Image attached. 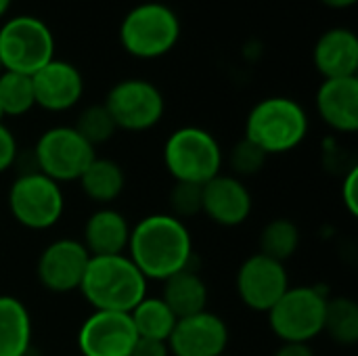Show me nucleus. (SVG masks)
<instances>
[{"label":"nucleus","mask_w":358,"mask_h":356,"mask_svg":"<svg viewBox=\"0 0 358 356\" xmlns=\"http://www.w3.org/2000/svg\"><path fill=\"white\" fill-rule=\"evenodd\" d=\"M254 210V199L245 183L233 174H218L203 185L201 214L218 227H241Z\"/></svg>","instance_id":"dca6fc26"},{"label":"nucleus","mask_w":358,"mask_h":356,"mask_svg":"<svg viewBox=\"0 0 358 356\" xmlns=\"http://www.w3.org/2000/svg\"><path fill=\"white\" fill-rule=\"evenodd\" d=\"M319 118L338 134L358 130V78L323 80L315 97Z\"/></svg>","instance_id":"f3484780"},{"label":"nucleus","mask_w":358,"mask_h":356,"mask_svg":"<svg viewBox=\"0 0 358 356\" xmlns=\"http://www.w3.org/2000/svg\"><path fill=\"white\" fill-rule=\"evenodd\" d=\"M78 183H80L82 193L90 201L103 208V206L113 204L124 193L126 174H124V168L115 159L94 157L88 164V168L82 172V176L78 178Z\"/></svg>","instance_id":"4be33fe9"},{"label":"nucleus","mask_w":358,"mask_h":356,"mask_svg":"<svg viewBox=\"0 0 358 356\" xmlns=\"http://www.w3.org/2000/svg\"><path fill=\"white\" fill-rule=\"evenodd\" d=\"M128 315L138 338L162 340V342H168L178 321L162 298H151V296L143 298Z\"/></svg>","instance_id":"5701e85b"},{"label":"nucleus","mask_w":358,"mask_h":356,"mask_svg":"<svg viewBox=\"0 0 358 356\" xmlns=\"http://www.w3.org/2000/svg\"><path fill=\"white\" fill-rule=\"evenodd\" d=\"M103 105L111 113L117 130L126 132H147L155 128L166 113L162 90L143 78H126L113 84Z\"/></svg>","instance_id":"1a4fd4ad"},{"label":"nucleus","mask_w":358,"mask_h":356,"mask_svg":"<svg viewBox=\"0 0 358 356\" xmlns=\"http://www.w3.org/2000/svg\"><path fill=\"white\" fill-rule=\"evenodd\" d=\"M130 356H170V348H168V342L138 338Z\"/></svg>","instance_id":"2f4dec72"},{"label":"nucleus","mask_w":358,"mask_h":356,"mask_svg":"<svg viewBox=\"0 0 358 356\" xmlns=\"http://www.w3.org/2000/svg\"><path fill=\"white\" fill-rule=\"evenodd\" d=\"M268 155L256 147L254 143H250L245 136L241 141H237L229 153V166H231V174L237 176V178H248V176H254L258 174L264 164H266Z\"/></svg>","instance_id":"c85d7f7f"},{"label":"nucleus","mask_w":358,"mask_h":356,"mask_svg":"<svg viewBox=\"0 0 358 356\" xmlns=\"http://www.w3.org/2000/svg\"><path fill=\"white\" fill-rule=\"evenodd\" d=\"M273 356H315L310 344H281Z\"/></svg>","instance_id":"473e14b6"},{"label":"nucleus","mask_w":358,"mask_h":356,"mask_svg":"<svg viewBox=\"0 0 358 356\" xmlns=\"http://www.w3.org/2000/svg\"><path fill=\"white\" fill-rule=\"evenodd\" d=\"M0 71H2V65H0Z\"/></svg>","instance_id":"e433bc0d"},{"label":"nucleus","mask_w":358,"mask_h":356,"mask_svg":"<svg viewBox=\"0 0 358 356\" xmlns=\"http://www.w3.org/2000/svg\"><path fill=\"white\" fill-rule=\"evenodd\" d=\"M222 164L218 138L199 126L176 128L164 145V166L174 183L206 185L222 172Z\"/></svg>","instance_id":"39448f33"},{"label":"nucleus","mask_w":358,"mask_h":356,"mask_svg":"<svg viewBox=\"0 0 358 356\" xmlns=\"http://www.w3.org/2000/svg\"><path fill=\"white\" fill-rule=\"evenodd\" d=\"M0 107L4 118H19L36 107L31 76L0 71Z\"/></svg>","instance_id":"a878e982"},{"label":"nucleus","mask_w":358,"mask_h":356,"mask_svg":"<svg viewBox=\"0 0 358 356\" xmlns=\"http://www.w3.org/2000/svg\"><path fill=\"white\" fill-rule=\"evenodd\" d=\"M55 59V34L34 15H17L0 27V65L4 71L34 76Z\"/></svg>","instance_id":"0eeeda50"},{"label":"nucleus","mask_w":358,"mask_h":356,"mask_svg":"<svg viewBox=\"0 0 358 356\" xmlns=\"http://www.w3.org/2000/svg\"><path fill=\"white\" fill-rule=\"evenodd\" d=\"M31 350V317L15 296H0V356H27Z\"/></svg>","instance_id":"412c9836"},{"label":"nucleus","mask_w":358,"mask_h":356,"mask_svg":"<svg viewBox=\"0 0 358 356\" xmlns=\"http://www.w3.org/2000/svg\"><path fill=\"white\" fill-rule=\"evenodd\" d=\"M313 61L323 80L355 78L358 71V36L348 27L323 31L315 44Z\"/></svg>","instance_id":"a211bd4d"},{"label":"nucleus","mask_w":358,"mask_h":356,"mask_svg":"<svg viewBox=\"0 0 358 356\" xmlns=\"http://www.w3.org/2000/svg\"><path fill=\"white\" fill-rule=\"evenodd\" d=\"M308 128V113L296 99L266 97L250 109L245 138L266 155H283L304 143Z\"/></svg>","instance_id":"7ed1b4c3"},{"label":"nucleus","mask_w":358,"mask_h":356,"mask_svg":"<svg viewBox=\"0 0 358 356\" xmlns=\"http://www.w3.org/2000/svg\"><path fill=\"white\" fill-rule=\"evenodd\" d=\"M13 220L27 231L52 229L65 212V195L59 183L42 172L17 174L6 195Z\"/></svg>","instance_id":"6e6552de"},{"label":"nucleus","mask_w":358,"mask_h":356,"mask_svg":"<svg viewBox=\"0 0 358 356\" xmlns=\"http://www.w3.org/2000/svg\"><path fill=\"white\" fill-rule=\"evenodd\" d=\"M130 229L120 210L103 206L86 218L80 241L90 256H120L128 250Z\"/></svg>","instance_id":"6ab92c4d"},{"label":"nucleus","mask_w":358,"mask_h":356,"mask_svg":"<svg viewBox=\"0 0 358 356\" xmlns=\"http://www.w3.org/2000/svg\"><path fill=\"white\" fill-rule=\"evenodd\" d=\"M2 120H4V113H2V107H0V124H4Z\"/></svg>","instance_id":"c9c22d12"},{"label":"nucleus","mask_w":358,"mask_h":356,"mask_svg":"<svg viewBox=\"0 0 358 356\" xmlns=\"http://www.w3.org/2000/svg\"><path fill=\"white\" fill-rule=\"evenodd\" d=\"M73 128L92 147H99V145L111 141L113 134L117 132V126H115L111 113L107 111V107L103 103H94V105L84 107L78 113Z\"/></svg>","instance_id":"bb28decb"},{"label":"nucleus","mask_w":358,"mask_h":356,"mask_svg":"<svg viewBox=\"0 0 358 356\" xmlns=\"http://www.w3.org/2000/svg\"><path fill=\"white\" fill-rule=\"evenodd\" d=\"M342 204L346 212L357 218L358 216V166L350 168L342 176Z\"/></svg>","instance_id":"c756f323"},{"label":"nucleus","mask_w":358,"mask_h":356,"mask_svg":"<svg viewBox=\"0 0 358 356\" xmlns=\"http://www.w3.org/2000/svg\"><path fill=\"white\" fill-rule=\"evenodd\" d=\"M176 319L193 317L208 311V285L197 271L191 266L172 275L164 281V292L159 296Z\"/></svg>","instance_id":"aec40b11"},{"label":"nucleus","mask_w":358,"mask_h":356,"mask_svg":"<svg viewBox=\"0 0 358 356\" xmlns=\"http://www.w3.org/2000/svg\"><path fill=\"white\" fill-rule=\"evenodd\" d=\"M302 235L300 229L294 220L289 218H273L264 225L260 231V254L277 260V262H287L289 258L296 256L300 248Z\"/></svg>","instance_id":"393cba45"},{"label":"nucleus","mask_w":358,"mask_h":356,"mask_svg":"<svg viewBox=\"0 0 358 356\" xmlns=\"http://www.w3.org/2000/svg\"><path fill=\"white\" fill-rule=\"evenodd\" d=\"M321 4H325V6H329V8H350V6H355L358 0H319Z\"/></svg>","instance_id":"72a5a7b5"},{"label":"nucleus","mask_w":358,"mask_h":356,"mask_svg":"<svg viewBox=\"0 0 358 356\" xmlns=\"http://www.w3.org/2000/svg\"><path fill=\"white\" fill-rule=\"evenodd\" d=\"M31 86L36 107L50 113L73 109L84 94V78L80 69L57 57L31 76Z\"/></svg>","instance_id":"2eb2a0df"},{"label":"nucleus","mask_w":358,"mask_h":356,"mask_svg":"<svg viewBox=\"0 0 358 356\" xmlns=\"http://www.w3.org/2000/svg\"><path fill=\"white\" fill-rule=\"evenodd\" d=\"M229 346V327L216 313L203 311L178 319L170 338V356H222Z\"/></svg>","instance_id":"4468645a"},{"label":"nucleus","mask_w":358,"mask_h":356,"mask_svg":"<svg viewBox=\"0 0 358 356\" xmlns=\"http://www.w3.org/2000/svg\"><path fill=\"white\" fill-rule=\"evenodd\" d=\"M201 199H203V185L174 183L168 193V208H170L168 214L187 222L189 218L201 214Z\"/></svg>","instance_id":"cd10ccee"},{"label":"nucleus","mask_w":358,"mask_h":356,"mask_svg":"<svg viewBox=\"0 0 358 356\" xmlns=\"http://www.w3.org/2000/svg\"><path fill=\"white\" fill-rule=\"evenodd\" d=\"M327 300L323 285L289 287L266 313L271 332L281 344H310L323 334Z\"/></svg>","instance_id":"423d86ee"},{"label":"nucleus","mask_w":358,"mask_h":356,"mask_svg":"<svg viewBox=\"0 0 358 356\" xmlns=\"http://www.w3.org/2000/svg\"><path fill=\"white\" fill-rule=\"evenodd\" d=\"M126 256L147 281H166L191 266L193 235L172 214L145 216L130 229Z\"/></svg>","instance_id":"f257e3e1"},{"label":"nucleus","mask_w":358,"mask_h":356,"mask_svg":"<svg viewBox=\"0 0 358 356\" xmlns=\"http://www.w3.org/2000/svg\"><path fill=\"white\" fill-rule=\"evenodd\" d=\"M36 168L55 183H71L82 176L96 157L94 147L86 143L73 126H55L40 134L31 149Z\"/></svg>","instance_id":"9d476101"},{"label":"nucleus","mask_w":358,"mask_h":356,"mask_svg":"<svg viewBox=\"0 0 358 356\" xmlns=\"http://www.w3.org/2000/svg\"><path fill=\"white\" fill-rule=\"evenodd\" d=\"M10 4H13V0H0V19L6 17V13L10 10Z\"/></svg>","instance_id":"f704fd0d"},{"label":"nucleus","mask_w":358,"mask_h":356,"mask_svg":"<svg viewBox=\"0 0 358 356\" xmlns=\"http://www.w3.org/2000/svg\"><path fill=\"white\" fill-rule=\"evenodd\" d=\"M138 336L128 313L92 311L78 329L82 356H130Z\"/></svg>","instance_id":"ddd939ff"},{"label":"nucleus","mask_w":358,"mask_h":356,"mask_svg":"<svg viewBox=\"0 0 358 356\" xmlns=\"http://www.w3.org/2000/svg\"><path fill=\"white\" fill-rule=\"evenodd\" d=\"M235 287L239 300L250 311L268 313L292 285L285 264L258 252L241 262Z\"/></svg>","instance_id":"9b49d317"},{"label":"nucleus","mask_w":358,"mask_h":356,"mask_svg":"<svg viewBox=\"0 0 358 356\" xmlns=\"http://www.w3.org/2000/svg\"><path fill=\"white\" fill-rule=\"evenodd\" d=\"M323 334L338 346L358 344V304L348 296H336L327 300Z\"/></svg>","instance_id":"b1692460"},{"label":"nucleus","mask_w":358,"mask_h":356,"mask_svg":"<svg viewBox=\"0 0 358 356\" xmlns=\"http://www.w3.org/2000/svg\"><path fill=\"white\" fill-rule=\"evenodd\" d=\"M222 356H227V355H222Z\"/></svg>","instance_id":"4c0bfd02"},{"label":"nucleus","mask_w":358,"mask_h":356,"mask_svg":"<svg viewBox=\"0 0 358 356\" xmlns=\"http://www.w3.org/2000/svg\"><path fill=\"white\" fill-rule=\"evenodd\" d=\"M92 311L130 313L147 298V279L126 256H90L78 290Z\"/></svg>","instance_id":"f03ea898"},{"label":"nucleus","mask_w":358,"mask_h":356,"mask_svg":"<svg viewBox=\"0 0 358 356\" xmlns=\"http://www.w3.org/2000/svg\"><path fill=\"white\" fill-rule=\"evenodd\" d=\"M90 254L78 239L61 237L50 241L38 256L36 277L40 285L57 296L80 290Z\"/></svg>","instance_id":"f8f14e48"},{"label":"nucleus","mask_w":358,"mask_h":356,"mask_svg":"<svg viewBox=\"0 0 358 356\" xmlns=\"http://www.w3.org/2000/svg\"><path fill=\"white\" fill-rule=\"evenodd\" d=\"M17 153H19V147H17L13 132L4 124H0V174L15 166Z\"/></svg>","instance_id":"7c9ffc66"},{"label":"nucleus","mask_w":358,"mask_h":356,"mask_svg":"<svg viewBox=\"0 0 358 356\" xmlns=\"http://www.w3.org/2000/svg\"><path fill=\"white\" fill-rule=\"evenodd\" d=\"M180 19L164 2H143L132 6L120 23L122 48L143 61L166 57L180 40Z\"/></svg>","instance_id":"20e7f679"}]
</instances>
